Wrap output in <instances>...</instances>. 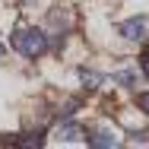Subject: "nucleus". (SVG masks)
Instances as JSON below:
<instances>
[{
	"label": "nucleus",
	"mask_w": 149,
	"mask_h": 149,
	"mask_svg": "<svg viewBox=\"0 0 149 149\" xmlns=\"http://www.w3.org/2000/svg\"><path fill=\"white\" fill-rule=\"evenodd\" d=\"M6 143H19V146H41V143H45V133H41V130H32V133H19V136H6Z\"/></svg>",
	"instance_id": "3"
},
{
	"label": "nucleus",
	"mask_w": 149,
	"mask_h": 149,
	"mask_svg": "<svg viewBox=\"0 0 149 149\" xmlns=\"http://www.w3.org/2000/svg\"><path fill=\"white\" fill-rule=\"evenodd\" d=\"M89 143H92V146H118V140H114L108 130H98V133H92V136H89Z\"/></svg>",
	"instance_id": "6"
},
{
	"label": "nucleus",
	"mask_w": 149,
	"mask_h": 149,
	"mask_svg": "<svg viewBox=\"0 0 149 149\" xmlns=\"http://www.w3.org/2000/svg\"><path fill=\"white\" fill-rule=\"evenodd\" d=\"M79 79H83V86H86V89H98V86L105 83V76H98L95 70H79Z\"/></svg>",
	"instance_id": "5"
},
{
	"label": "nucleus",
	"mask_w": 149,
	"mask_h": 149,
	"mask_svg": "<svg viewBox=\"0 0 149 149\" xmlns=\"http://www.w3.org/2000/svg\"><path fill=\"white\" fill-rule=\"evenodd\" d=\"M118 32L124 38H130V41H143L146 38V19L143 16H133V19H124L118 26Z\"/></svg>",
	"instance_id": "2"
},
{
	"label": "nucleus",
	"mask_w": 149,
	"mask_h": 149,
	"mask_svg": "<svg viewBox=\"0 0 149 149\" xmlns=\"http://www.w3.org/2000/svg\"><path fill=\"white\" fill-rule=\"evenodd\" d=\"M136 105H140V108H143V111H146V114H149V92H143V95L136 98Z\"/></svg>",
	"instance_id": "9"
},
{
	"label": "nucleus",
	"mask_w": 149,
	"mask_h": 149,
	"mask_svg": "<svg viewBox=\"0 0 149 149\" xmlns=\"http://www.w3.org/2000/svg\"><path fill=\"white\" fill-rule=\"evenodd\" d=\"M79 136H83V127H79V124H73V120H70V127H63V130H60V140H79Z\"/></svg>",
	"instance_id": "7"
},
{
	"label": "nucleus",
	"mask_w": 149,
	"mask_h": 149,
	"mask_svg": "<svg viewBox=\"0 0 149 149\" xmlns=\"http://www.w3.org/2000/svg\"><path fill=\"white\" fill-rule=\"evenodd\" d=\"M0 57H3V45H0Z\"/></svg>",
	"instance_id": "11"
},
{
	"label": "nucleus",
	"mask_w": 149,
	"mask_h": 149,
	"mask_svg": "<svg viewBox=\"0 0 149 149\" xmlns=\"http://www.w3.org/2000/svg\"><path fill=\"white\" fill-rule=\"evenodd\" d=\"M79 108V98H73V102H67V105H60V111H57V118H70L73 111Z\"/></svg>",
	"instance_id": "8"
},
{
	"label": "nucleus",
	"mask_w": 149,
	"mask_h": 149,
	"mask_svg": "<svg viewBox=\"0 0 149 149\" xmlns=\"http://www.w3.org/2000/svg\"><path fill=\"white\" fill-rule=\"evenodd\" d=\"M143 70H146V76H149V51L143 54Z\"/></svg>",
	"instance_id": "10"
},
{
	"label": "nucleus",
	"mask_w": 149,
	"mask_h": 149,
	"mask_svg": "<svg viewBox=\"0 0 149 149\" xmlns=\"http://www.w3.org/2000/svg\"><path fill=\"white\" fill-rule=\"evenodd\" d=\"M13 48L22 54V57H41L45 51H48V38H45V32L41 29H19L16 35H13Z\"/></svg>",
	"instance_id": "1"
},
{
	"label": "nucleus",
	"mask_w": 149,
	"mask_h": 149,
	"mask_svg": "<svg viewBox=\"0 0 149 149\" xmlns=\"http://www.w3.org/2000/svg\"><path fill=\"white\" fill-rule=\"evenodd\" d=\"M114 79H118V86H124V89H136V73H133V70H127V67L114 73Z\"/></svg>",
	"instance_id": "4"
}]
</instances>
